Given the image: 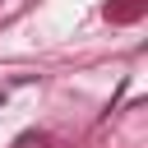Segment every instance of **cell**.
<instances>
[]
</instances>
